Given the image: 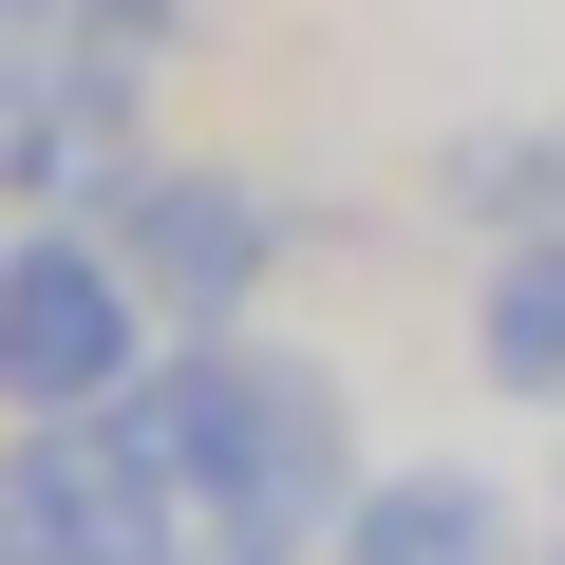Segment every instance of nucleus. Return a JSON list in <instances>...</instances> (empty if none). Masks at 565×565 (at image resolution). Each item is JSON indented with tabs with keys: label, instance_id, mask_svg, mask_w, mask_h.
Listing matches in <instances>:
<instances>
[{
	"label": "nucleus",
	"instance_id": "f257e3e1",
	"mask_svg": "<svg viewBox=\"0 0 565 565\" xmlns=\"http://www.w3.org/2000/svg\"><path fill=\"white\" fill-rule=\"evenodd\" d=\"M0 377H20V415H95V396H132V282H114L76 226H39L20 264H0Z\"/></svg>",
	"mask_w": 565,
	"mask_h": 565
},
{
	"label": "nucleus",
	"instance_id": "7ed1b4c3",
	"mask_svg": "<svg viewBox=\"0 0 565 565\" xmlns=\"http://www.w3.org/2000/svg\"><path fill=\"white\" fill-rule=\"evenodd\" d=\"M170 471H132V452H76V434H39L20 452V565H151L170 546Z\"/></svg>",
	"mask_w": 565,
	"mask_h": 565
},
{
	"label": "nucleus",
	"instance_id": "20e7f679",
	"mask_svg": "<svg viewBox=\"0 0 565 565\" xmlns=\"http://www.w3.org/2000/svg\"><path fill=\"white\" fill-rule=\"evenodd\" d=\"M340 565H509V509L471 471H396V490L340 509Z\"/></svg>",
	"mask_w": 565,
	"mask_h": 565
},
{
	"label": "nucleus",
	"instance_id": "39448f33",
	"mask_svg": "<svg viewBox=\"0 0 565 565\" xmlns=\"http://www.w3.org/2000/svg\"><path fill=\"white\" fill-rule=\"evenodd\" d=\"M490 377L509 396H565V245H509L490 264Z\"/></svg>",
	"mask_w": 565,
	"mask_h": 565
},
{
	"label": "nucleus",
	"instance_id": "f03ea898",
	"mask_svg": "<svg viewBox=\"0 0 565 565\" xmlns=\"http://www.w3.org/2000/svg\"><path fill=\"white\" fill-rule=\"evenodd\" d=\"M132 282H151V321H226L245 282H264V207L226 170H132Z\"/></svg>",
	"mask_w": 565,
	"mask_h": 565
}]
</instances>
